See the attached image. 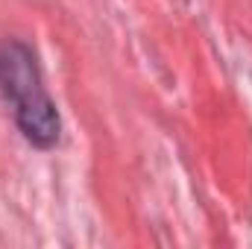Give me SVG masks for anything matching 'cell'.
<instances>
[{
  "label": "cell",
  "mask_w": 252,
  "mask_h": 249,
  "mask_svg": "<svg viewBox=\"0 0 252 249\" xmlns=\"http://www.w3.org/2000/svg\"><path fill=\"white\" fill-rule=\"evenodd\" d=\"M0 85L18 106L24 135L38 147H50L59 138V118L41 88L35 59L24 44H6L0 50Z\"/></svg>",
  "instance_id": "obj_1"
}]
</instances>
